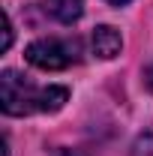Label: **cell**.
<instances>
[{
  "mask_svg": "<svg viewBox=\"0 0 153 156\" xmlns=\"http://www.w3.org/2000/svg\"><path fill=\"white\" fill-rule=\"evenodd\" d=\"M66 99H69L66 87H57V84L39 87L33 81H27L24 75H18L15 69H6L0 75V108L9 117L51 114L66 105Z\"/></svg>",
  "mask_w": 153,
  "mask_h": 156,
  "instance_id": "1",
  "label": "cell"
},
{
  "mask_svg": "<svg viewBox=\"0 0 153 156\" xmlns=\"http://www.w3.org/2000/svg\"><path fill=\"white\" fill-rule=\"evenodd\" d=\"M24 57L30 66L36 69H45V72H57V69H66L78 63L81 57V42L78 39H57V36H45V39H36L27 45Z\"/></svg>",
  "mask_w": 153,
  "mask_h": 156,
  "instance_id": "2",
  "label": "cell"
},
{
  "mask_svg": "<svg viewBox=\"0 0 153 156\" xmlns=\"http://www.w3.org/2000/svg\"><path fill=\"white\" fill-rule=\"evenodd\" d=\"M93 54L102 60H114L120 54V48H123V36H120V30L111 27V24H99L93 30Z\"/></svg>",
  "mask_w": 153,
  "mask_h": 156,
  "instance_id": "3",
  "label": "cell"
},
{
  "mask_svg": "<svg viewBox=\"0 0 153 156\" xmlns=\"http://www.w3.org/2000/svg\"><path fill=\"white\" fill-rule=\"evenodd\" d=\"M42 9L60 24H75L84 12V0H42Z\"/></svg>",
  "mask_w": 153,
  "mask_h": 156,
  "instance_id": "4",
  "label": "cell"
},
{
  "mask_svg": "<svg viewBox=\"0 0 153 156\" xmlns=\"http://www.w3.org/2000/svg\"><path fill=\"white\" fill-rule=\"evenodd\" d=\"M12 45V21H9V15H3V51Z\"/></svg>",
  "mask_w": 153,
  "mask_h": 156,
  "instance_id": "5",
  "label": "cell"
},
{
  "mask_svg": "<svg viewBox=\"0 0 153 156\" xmlns=\"http://www.w3.org/2000/svg\"><path fill=\"white\" fill-rule=\"evenodd\" d=\"M144 84H147V90H153V63L147 66V72H144Z\"/></svg>",
  "mask_w": 153,
  "mask_h": 156,
  "instance_id": "6",
  "label": "cell"
},
{
  "mask_svg": "<svg viewBox=\"0 0 153 156\" xmlns=\"http://www.w3.org/2000/svg\"><path fill=\"white\" fill-rule=\"evenodd\" d=\"M57 156H84L81 150H57Z\"/></svg>",
  "mask_w": 153,
  "mask_h": 156,
  "instance_id": "7",
  "label": "cell"
},
{
  "mask_svg": "<svg viewBox=\"0 0 153 156\" xmlns=\"http://www.w3.org/2000/svg\"><path fill=\"white\" fill-rule=\"evenodd\" d=\"M108 3H114V6H123V3H129V0H108Z\"/></svg>",
  "mask_w": 153,
  "mask_h": 156,
  "instance_id": "8",
  "label": "cell"
}]
</instances>
